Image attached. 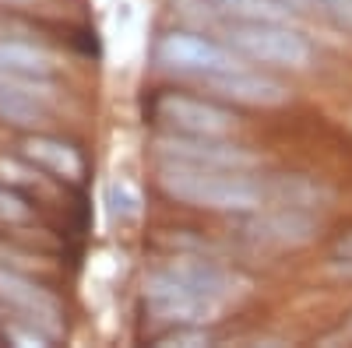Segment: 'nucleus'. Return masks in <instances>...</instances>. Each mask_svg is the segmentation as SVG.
<instances>
[{"label": "nucleus", "instance_id": "nucleus-7", "mask_svg": "<svg viewBox=\"0 0 352 348\" xmlns=\"http://www.w3.org/2000/svg\"><path fill=\"white\" fill-rule=\"evenodd\" d=\"M155 155L162 162H184L204 169H250L254 155L226 137H187V134H166L155 144Z\"/></svg>", "mask_w": 352, "mask_h": 348}, {"label": "nucleus", "instance_id": "nucleus-8", "mask_svg": "<svg viewBox=\"0 0 352 348\" xmlns=\"http://www.w3.org/2000/svg\"><path fill=\"white\" fill-rule=\"evenodd\" d=\"M50 81L0 74V120L14 127H39L50 120Z\"/></svg>", "mask_w": 352, "mask_h": 348}, {"label": "nucleus", "instance_id": "nucleus-6", "mask_svg": "<svg viewBox=\"0 0 352 348\" xmlns=\"http://www.w3.org/2000/svg\"><path fill=\"white\" fill-rule=\"evenodd\" d=\"M0 303H4L8 310H14L18 321L39 327L50 338H60V331H64L60 303H56L39 281L25 278L21 271L4 268V264H0Z\"/></svg>", "mask_w": 352, "mask_h": 348}, {"label": "nucleus", "instance_id": "nucleus-11", "mask_svg": "<svg viewBox=\"0 0 352 348\" xmlns=\"http://www.w3.org/2000/svg\"><path fill=\"white\" fill-rule=\"evenodd\" d=\"M25 155L32 159L39 169L53 172L60 180H81V155L71 148L67 141H56V137H46V134H36L25 141Z\"/></svg>", "mask_w": 352, "mask_h": 348}, {"label": "nucleus", "instance_id": "nucleus-16", "mask_svg": "<svg viewBox=\"0 0 352 348\" xmlns=\"http://www.w3.org/2000/svg\"><path fill=\"white\" fill-rule=\"evenodd\" d=\"M28 218V205L8 187H0V222H21Z\"/></svg>", "mask_w": 352, "mask_h": 348}, {"label": "nucleus", "instance_id": "nucleus-5", "mask_svg": "<svg viewBox=\"0 0 352 348\" xmlns=\"http://www.w3.org/2000/svg\"><path fill=\"white\" fill-rule=\"evenodd\" d=\"M155 116L162 127H169V134H187V137H229L236 130V116L226 106L194 95H162L155 102Z\"/></svg>", "mask_w": 352, "mask_h": 348}, {"label": "nucleus", "instance_id": "nucleus-10", "mask_svg": "<svg viewBox=\"0 0 352 348\" xmlns=\"http://www.w3.org/2000/svg\"><path fill=\"white\" fill-rule=\"evenodd\" d=\"M208 89L226 99V102H236V106H261V109H268V106H282L285 102V84H278L275 78L268 74H257L250 71L247 64L236 67V71H226L212 81H204Z\"/></svg>", "mask_w": 352, "mask_h": 348}, {"label": "nucleus", "instance_id": "nucleus-4", "mask_svg": "<svg viewBox=\"0 0 352 348\" xmlns=\"http://www.w3.org/2000/svg\"><path fill=\"white\" fill-rule=\"evenodd\" d=\"M159 64L173 74H184V78H197V81H212L226 71H236L243 67L240 53L232 46H222L208 36H197V32H169L159 39L155 46Z\"/></svg>", "mask_w": 352, "mask_h": 348}, {"label": "nucleus", "instance_id": "nucleus-13", "mask_svg": "<svg viewBox=\"0 0 352 348\" xmlns=\"http://www.w3.org/2000/svg\"><path fill=\"white\" fill-rule=\"evenodd\" d=\"M215 14H229L232 21H289L292 8L278 4V0H208Z\"/></svg>", "mask_w": 352, "mask_h": 348}, {"label": "nucleus", "instance_id": "nucleus-14", "mask_svg": "<svg viewBox=\"0 0 352 348\" xmlns=\"http://www.w3.org/2000/svg\"><path fill=\"white\" fill-rule=\"evenodd\" d=\"M106 205H109V215L116 222H134L141 211V194L131 180H113L106 187Z\"/></svg>", "mask_w": 352, "mask_h": 348}, {"label": "nucleus", "instance_id": "nucleus-2", "mask_svg": "<svg viewBox=\"0 0 352 348\" xmlns=\"http://www.w3.org/2000/svg\"><path fill=\"white\" fill-rule=\"evenodd\" d=\"M144 303H148V310L159 316V321L166 324H208L215 321V316L222 313V299H215L212 292H204V288H197L187 275H180L173 264L148 275V281H144Z\"/></svg>", "mask_w": 352, "mask_h": 348}, {"label": "nucleus", "instance_id": "nucleus-3", "mask_svg": "<svg viewBox=\"0 0 352 348\" xmlns=\"http://www.w3.org/2000/svg\"><path fill=\"white\" fill-rule=\"evenodd\" d=\"M229 46L257 64H275L300 71L310 64V43L292 32L285 21H232Z\"/></svg>", "mask_w": 352, "mask_h": 348}, {"label": "nucleus", "instance_id": "nucleus-9", "mask_svg": "<svg viewBox=\"0 0 352 348\" xmlns=\"http://www.w3.org/2000/svg\"><path fill=\"white\" fill-rule=\"evenodd\" d=\"M314 218L300 208H278V211H250V222L243 225V236L264 246H300L314 236Z\"/></svg>", "mask_w": 352, "mask_h": 348}, {"label": "nucleus", "instance_id": "nucleus-1", "mask_svg": "<svg viewBox=\"0 0 352 348\" xmlns=\"http://www.w3.org/2000/svg\"><path fill=\"white\" fill-rule=\"evenodd\" d=\"M159 187L190 208L250 215L264 205V187L250 180L243 169H204L184 162H159Z\"/></svg>", "mask_w": 352, "mask_h": 348}, {"label": "nucleus", "instance_id": "nucleus-15", "mask_svg": "<svg viewBox=\"0 0 352 348\" xmlns=\"http://www.w3.org/2000/svg\"><path fill=\"white\" fill-rule=\"evenodd\" d=\"M310 8L324 11L331 21H338L342 28L352 32V0H310Z\"/></svg>", "mask_w": 352, "mask_h": 348}, {"label": "nucleus", "instance_id": "nucleus-12", "mask_svg": "<svg viewBox=\"0 0 352 348\" xmlns=\"http://www.w3.org/2000/svg\"><path fill=\"white\" fill-rule=\"evenodd\" d=\"M56 60L36 43H21V39H0V74L11 78H46L53 74Z\"/></svg>", "mask_w": 352, "mask_h": 348}]
</instances>
